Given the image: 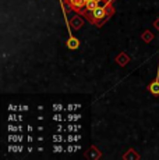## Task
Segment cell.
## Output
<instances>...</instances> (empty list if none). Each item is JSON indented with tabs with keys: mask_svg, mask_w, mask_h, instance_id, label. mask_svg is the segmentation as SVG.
I'll return each mask as SVG.
<instances>
[{
	"mask_svg": "<svg viewBox=\"0 0 159 160\" xmlns=\"http://www.w3.org/2000/svg\"><path fill=\"white\" fill-rule=\"evenodd\" d=\"M85 2H98V0H85Z\"/></svg>",
	"mask_w": 159,
	"mask_h": 160,
	"instance_id": "5",
	"label": "cell"
},
{
	"mask_svg": "<svg viewBox=\"0 0 159 160\" xmlns=\"http://www.w3.org/2000/svg\"><path fill=\"white\" fill-rule=\"evenodd\" d=\"M110 11H113L112 6H98L95 10L92 11H87V14L90 15L88 18H91V21L92 22L98 24V25H102L103 21H106L109 18V14H110Z\"/></svg>",
	"mask_w": 159,
	"mask_h": 160,
	"instance_id": "1",
	"label": "cell"
},
{
	"mask_svg": "<svg viewBox=\"0 0 159 160\" xmlns=\"http://www.w3.org/2000/svg\"><path fill=\"white\" fill-rule=\"evenodd\" d=\"M67 3L73 10L78 11V13H82V8H85V4H87L85 0H67Z\"/></svg>",
	"mask_w": 159,
	"mask_h": 160,
	"instance_id": "4",
	"label": "cell"
},
{
	"mask_svg": "<svg viewBox=\"0 0 159 160\" xmlns=\"http://www.w3.org/2000/svg\"><path fill=\"white\" fill-rule=\"evenodd\" d=\"M148 91L151 92L154 96H159V63H158V71H156V77L155 79L148 85Z\"/></svg>",
	"mask_w": 159,
	"mask_h": 160,
	"instance_id": "3",
	"label": "cell"
},
{
	"mask_svg": "<svg viewBox=\"0 0 159 160\" xmlns=\"http://www.w3.org/2000/svg\"><path fill=\"white\" fill-rule=\"evenodd\" d=\"M63 14H64V20H66V25H67V31H69V41H67V48L74 50V49H78L80 48V41L77 38H74L71 33V28H70V24L67 21V15H66V8L63 6Z\"/></svg>",
	"mask_w": 159,
	"mask_h": 160,
	"instance_id": "2",
	"label": "cell"
}]
</instances>
